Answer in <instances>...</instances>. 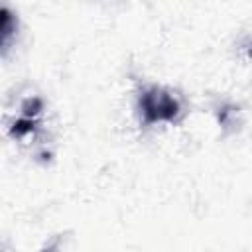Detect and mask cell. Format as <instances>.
<instances>
[{
	"instance_id": "6da1fadb",
	"label": "cell",
	"mask_w": 252,
	"mask_h": 252,
	"mask_svg": "<svg viewBox=\"0 0 252 252\" xmlns=\"http://www.w3.org/2000/svg\"><path fill=\"white\" fill-rule=\"evenodd\" d=\"M140 110L144 116V124H154V122H173L179 116L181 108L171 93L159 87H152L140 94Z\"/></svg>"
},
{
	"instance_id": "7a4b0ae2",
	"label": "cell",
	"mask_w": 252,
	"mask_h": 252,
	"mask_svg": "<svg viewBox=\"0 0 252 252\" xmlns=\"http://www.w3.org/2000/svg\"><path fill=\"white\" fill-rule=\"evenodd\" d=\"M32 128H33V122L26 118V120H20V122H16V124H14V130H12V134H14V136H22V134L30 132Z\"/></svg>"
}]
</instances>
